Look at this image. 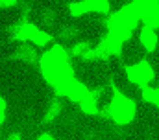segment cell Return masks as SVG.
I'll return each mask as SVG.
<instances>
[{
	"mask_svg": "<svg viewBox=\"0 0 159 140\" xmlns=\"http://www.w3.org/2000/svg\"><path fill=\"white\" fill-rule=\"evenodd\" d=\"M39 68L44 81L57 96H65L78 103V100L89 90L81 81L76 79L69 52L59 44H54L41 55Z\"/></svg>",
	"mask_w": 159,
	"mask_h": 140,
	"instance_id": "1",
	"label": "cell"
},
{
	"mask_svg": "<svg viewBox=\"0 0 159 140\" xmlns=\"http://www.w3.org/2000/svg\"><path fill=\"white\" fill-rule=\"evenodd\" d=\"M139 22H141V17L137 15V11L133 9L131 4H128V6L120 7L119 11H115L107 20V35L98 44L102 48L104 55L109 57V55L120 54L122 44L131 37V33L135 32Z\"/></svg>",
	"mask_w": 159,
	"mask_h": 140,
	"instance_id": "2",
	"label": "cell"
},
{
	"mask_svg": "<svg viewBox=\"0 0 159 140\" xmlns=\"http://www.w3.org/2000/svg\"><path fill=\"white\" fill-rule=\"evenodd\" d=\"M137 114V105L131 98H128L126 94H122L119 90L113 92L109 103H107V116L113 124L117 125H128L133 122Z\"/></svg>",
	"mask_w": 159,
	"mask_h": 140,
	"instance_id": "3",
	"label": "cell"
},
{
	"mask_svg": "<svg viewBox=\"0 0 159 140\" xmlns=\"http://www.w3.org/2000/svg\"><path fill=\"white\" fill-rule=\"evenodd\" d=\"M13 39L17 41H22V42H32L35 46H44L52 41L50 33L46 32H41L39 28L32 22H22L19 24L15 30H13Z\"/></svg>",
	"mask_w": 159,
	"mask_h": 140,
	"instance_id": "4",
	"label": "cell"
},
{
	"mask_svg": "<svg viewBox=\"0 0 159 140\" xmlns=\"http://www.w3.org/2000/svg\"><path fill=\"white\" fill-rule=\"evenodd\" d=\"M126 77H128V81H131L133 85L143 89V87H146L154 81L156 72H154V67L148 61H139V63H133V65L126 67Z\"/></svg>",
	"mask_w": 159,
	"mask_h": 140,
	"instance_id": "5",
	"label": "cell"
},
{
	"mask_svg": "<svg viewBox=\"0 0 159 140\" xmlns=\"http://www.w3.org/2000/svg\"><path fill=\"white\" fill-rule=\"evenodd\" d=\"M111 9L109 0H78L69 6L72 17H81L87 13H107Z\"/></svg>",
	"mask_w": 159,
	"mask_h": 140,
	"instance_id": "6",
	"label": "cell"
},
{
	"mask_svg": "<svg viewBox=\"0 0 159 140\" xmlns=\"http://www.w3.org/2000/svg\"><path fill=\"white\" fill-rule=\"evenodd\" d=\"M72 55L83 59V61H98V59H106L104 52L100 46H91L87 42H78L72 46Z\"/></svg>",
	"mask_w": 159,
	"mask_h": 140,
	"instance_id": "7",
	"label": "cell"
},
{
	"mask_svg": "<svg viewBox=\"0 0 159 140\" xmlns=\"http://www.w3.org/2000/svg\"><path fill=\"white\" fill-rule=\"evenodd\" d=\"M78 107H80L81 112L94 116V114L98 112V98H96V94L89 89V90L78 100Z\"/></svg>",
	"mask_w": 159,
	"mask_h": 140,
	"instance_id": "8",
	"label": "cell"
},
{
	"mask_svg": "<svg viewBox=\"0 0 159 140\" xmlns=\"http://www.w3.org/2000/svg\"><path fill=\"white\" fill-rule=\"evenodd\" d=\"M139 41L143 44V48L146 52H154L157 48V33L154 28H148V26H143V30L139 32Z\"/></svg>",
	"mask_w": 159,
	"mask_h": 140,
	"instance_id": "9",
	"label": "cell"
},
{
	"mask_svg": "<svg viewBox=\"0 0 159 140\" xmlns=\"http://www.w3.org/2000/svg\"><path fill=\"white\" fill-rule=\"evenodd\" d=\"M131 6H133V9L137 11V15L141 17V20H143V17H144L150 9H154V7L159 6V0H133Z\"/></svg>",
	"mask_w": 159,
	"mask_h": 140,
	"instance_id": "10",
	"label": "cell"
},
{
	"mask_svg": "<svg viewBox=\"0 0 159 140\" xmlns=\"http://www.w3.org/2000/svg\"><path fill=\"white\" fill-rule=\"evenodd\" d=\"M144 26H148V28H154V30H157L159 28V6L157 7H154V9H150L144 17H143V20H141Z\"/></svg>",
	"mask_w": 159,
	"mask_h": 140,
	"instance_id": "11",
	"label": "cell"
},
{
	"mask_svg": "<svg viewBox=\"0 0 159 140\" xmlns=\"http://www.w3.org/2000/svg\"><path fill=\"white\" fill-rule=\"evenodd\" d=\"M61 109H63V103L59 102V100H54L50 107H48V111L44 112V122H52V120H56L57 118V114L61 112Z\"/></svg>",
	"mask_w": 159,
	"mask_h": 140,
	"instance_id": "12",
	"label": "cell"
},
{
	"mask_svg": "<svg viewBox=\"0 0 159 140\" xmlns=\"http://www.w3.org/2000/svg\"><path fill=\"white\" fill-rule=\"evenodd\" d=\"M141 96H143V100L146 103H154V100H156V87H150V85L143 87L141 89Z\"/></svg>",
	"mask_w": 159,
	"mask_h": 140,
	"instance_id": "13",
	"label": "cell"
},
{
	"mask_svg": "<svg viewBox=\"0 0 159 140\" xmlns=\"http://www.w3.org/2000/svg\"><path fill=\"white\" fill-rule=\"evenodd\" d=\"M17 55H19V57H22L24 61H32V59L35 57V50H34V48H30V46H24V48L17 50Z\"/></svg>",
	"mask_w": 159,
	"mask_h": 140,
	"instance_id": "14",
	"label": "cell"
},
{
	"mask_svg": "<svg viewBox=\"0 0 159 140\" xmlns=\"http://www.w3.org/2000/svg\"><path fill=\"white\" fill-rule=\"evenodd\" d=\"M6 116H7V103H6V100L0 96V125L4 124Z\"/></svg>",
	"mask_w": 159,
	"mask_h": 140,
	"instance_id": "15",
	"label": "cell"
},
{
	"mask_svg": "<svg viewBox=\"0 0 159 140\" xmlns=\"http://www.w3.org/2000/svg\"><path fill=\"white\" fill-rule=\"evenodd\" d=\"M17 0H0V7H9V6H13Z\"/></svg>",
	"mask_w": 159,
	"mask_h": 140,
	"instance_id": "16",
	"label": "cell"
},
{
	"mask_svg": "<svg viewBox=\"0 0 159 140\" xmlns=\"http://www.w3.org/2000/svg\"><path fill=\"white\" fill-rule=\"evenodd\" d=\"M37 140H54V137H52L50 133H43V135L37 137Z\"/></svg>",
	"mask_w": 159,
	"mask_h": 140,
	"instance_id": "17",
	"label": "cell"
},
{
	"mask_svg": "<svg viewBox=\"0 0 159 140\" xmlns=\"http://www.w3.org/2000/svg\"><path fill=\"white\" fill-rule=\"evenodd\" d=\"M22 138V135L20 133H11L9 137H7V140H20Z\"/></svg>",
	"mask_w": 159,
	"mask_h": 140,
	"instance_id": "18",
	"label": "cell"
},
{
	"mask_svg": "<svg viewBox=\"0 0 159 140\" xmlns=\"http://www.w3.org/2000/svg\"><path fill=\"white\" fill-rule=\"evenodd\" d=\"M154 105L159 109V87H156V100H154Z\"/></svg>",
	"mask_w": 159,
	"mask_h": 140,
	"instance_id": "19",
	"label": "cell"
}]
</instances>
